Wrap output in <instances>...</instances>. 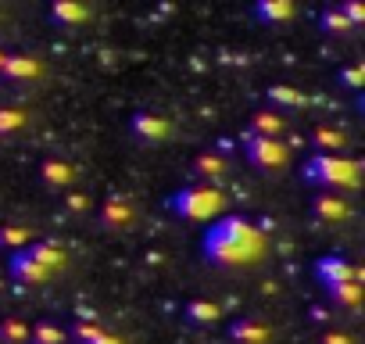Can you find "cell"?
Returning <instances> with one entry per match:
<instances>
[{
  "mask_svg": "<svg viewBox=\"0 0 365 344\" xmlns=\"http://www.w3.org/2000/svg\"><path fill=\"white\" fill-rule=\"evenodd\" d=\"M297 15L294 0H255L251 4V19L262 22V26H283Z\"/></svg>",
  "mask_w": 365,
  "mask_h": 344,
  "instance_id": "cell-10",
  "label": "cell"
},
{
  "mask_svg": "<svg viewBox=\"0 0 365 344\" xmlns=\"http://www.w3.org/2000/svg\"><path fill=\"white\" fill-rule=\"evenodd\" d=\"M90 15H93L90 4H79V0H54L51 11H47V19H51L54 26H61V29H76V26H83Z\"/></svg>",
  "mask_w": 365,
  "mask_h": 344,
  "instance_id": "cell-13",
  "label": "cell"
},
{
  "mask_svg": "<svg viewBox=\"0 0 365 344\" xmlns=\"http://www.w3.org/2000/svg\"><path fill=\"white\" fill-rule=\"evenodd\" d=\"M244 158L258 168V172H276L290 161V147L283 140H269V136H255V133H244Z\"/></svg>",
  "mask_w": 365,
  "mask_h": 344,
  "instance_id": "cell-4",
  "label": "cell"
},
{
  "mask_svg": "<svg viewBox=\"0 0 365 344\" xmlns=\"http://www.w3.org/2000/svg\"><path fill=\"white\" fill-rule=\"evenodd\" d=\"M65 340H68V333L51 319H40L29 326V344H65Z\"/></svg>",
  "mask_w": 365,
  "mask_h": 344,
  "instance_id": "cell-24",
  "label": "cell"
},
{
  "mask_svg": "<svg viewBox=\"0 0 365 344\" xmlns=\"http://www.w3.org/2000/svg\"><path fill=\"white\" fill-rule=\"evenodd\" d=\"M65 208H68V212H86V208H90V198H86V194H68V198H65Z\"/></svg>",
  "mask_w": 365,
  "mask_h": 344,
  "instance_id": "cell-31",
  "label": "cell"
},
{
  "mask_svg": "<svg viewBox=\"0 0 365 344\" xmlns=\"http://www.w3.org/2000/svg\"><path fill=\"white\" fill-rule=\"evenodd\" d=\"M29 255L54 276V273H61L65 269V262H68V255H65V248H58V244H51V241H33L29 244Z\"/></svg>",
  "mask_w": 365,
  "mask_h": 344,
  "instance_id": "cell-20",
  "label": "cell"
},
{
  "mask_svg": "<svg viewBox=\"0 0 365 344\" xmlns=\"http://www.w3.org/2000/svg\"><path fill=\"white\" fill-rule=\"evenodd\" d=\"M326 298H329V305L354 312L361 305V283H333V287H326Z\"/></svg>",
  "mask_w": 365,
  "mask_h": 344,
  "instance_id": "cell-22",
  "label": "cell"
},
{
  "mask_svg": "<svg viewBox=\"0 0 365 344\" xmlns=\"http://www.w3.org/2000/svg\"><path fill=\"white\" fill-rule=\"evenodd\" d=\"M312 147H315V154H340L344 147H347V136H344V129H336V126H326V122H319V126H312Z\"/></svg>",
  "mask_w": 365,
  "mask_h": 344,
  "instance_id": "cell-19",
  "label": "cell"
},
{
  "mask_svg": "<svg viewBox=\"0 0 365 344\" xmlns=\"http://www.w3.org/2000/svg\"><path fill=\"white\" fill-rule=\"evenodd\" d=\"M165 208L187 223H208L219 219L226 208V194L222 187H208V183H190V187H179L175 194H168Z\"/></svg>",
  "mask_w": 365,
  "mask_h": 344,
  "instance_id": "cell-3",
  "label": "cell"
},
{
  "mask_svg": "<svg viewBox=\"0 0 365 344\" xmlns=\"http://www.w3.org/2000/svg\"><path fill=\"white\" fill-rule=\"evenodd\" d=\"M194 172L201 176V183L219 187V183L226 180L230 165H226V158H222V151H219V147H208V151H201V154L194 158Z\"/></svg>",
  "mask_w": 365,
  "mask_h": 344,
  "instance_id": "cell-9",
  "label": "cell"
},
{
  "mask_svg": "<svg viewBox=\"0 0 365 344\" xmlns=\"http://www.w3.org/2000/svg\"><path fill=\"white\" fill-rule=\"evenodd\" d=\"M336 8H340V15H344L354 29L365 22V4H358V0H344V4H336Z\"/></svg>",
  "mask_w": 365,
  "mask_h": 344,
  "instance_id": "cell-29",
  "label": "cell"
},
{
  "mask_svg": "<svg viewBox=\"0 0 365 344\" xmlns=\"http://www.w3.org/2000/svg\"><path fill=\"white\" fill-rule=\"evenodd\" d=\"M222 315H226L222 305L212 301V298H194V301L182 305V319L190 326H215V323H222Z\"/></svg>",
  "mask_w": 365,
  "mask_h": 344,
  "instance_id": "cell-14",
  "label": "cell"
},
{
  "mask_svg": "<svg viewBox=\"0 0 365 344\" xmlns=\"http://www.w3.org/2000/svg\"><path fill=\"white\" fill-rule=\"evenodd\" d=\"M269 104L276 108V111H297V108H304L308 104V97L301 93V90H294V86H287V83H276V86H269Z\"/></svg>",
  "mask_w": 365,
  "mask_h": 344,
  "instance_id": "cell-21",
  "label": "cell"
},
{
  "mask_svg": "<svg viewBox=\"0 0 365 344\" xmlns=\"http://www.w3.org/2000/svg\"><path fill=\"white\" fill-rule=\"evenodd\" d=\"M358 172H361V165L354 158H344V154H312L301 165V180L308 187L326 191V194H344V191H354L358 187Z\"/></svg>",
  "mask_w": 365,
  "mask_h": 344,
  "instance_id": "cell-2",
  "label": "cell"
},
{
  "mask_svg": "<svg viewBox=\"0 0 365 344\" xmlns=\"http://www.w3.org/2000/svg\"><path fill=\"white\" fill-rule=\"evenodd\" d=\"M226 333H230L233 344H269L272 340L269 323H262L258 315H237V319H230Z\"/></svg>",
  "mask_w": 365,
  "mask_h": 344,
  "instance_id": "cell-8",
  "label": "cell"
},
{
  "mask_svg": "<svg viewBox=\"0 0 365 344\" xmlns=\"http://www.w3.org/2000/svg\"><path fill=\"white\" fill-rule=\"evenodd\" d=\"M40 180H43V187H51V191H65V187L76 183V168H72L65 158H43Z\"/></svg>",
  "mask_w": 365,
  "mask_h": 344,
  "instance_id": "cell-18",
  "label": "cell"
},
{
  "mask_svg": "<svg viewBox=\"0 0 365 344\" xmlns=\"http://www.w3.org/2000/svg\"><path fill=\"white\" fill-rule=\"evenodd\" d=\"M4 65H8V51L0 47V76H4Z\"/></svg>",
  "mask_w": 365,
  "mask_h": 344,
  "instance_id": "cell-32",
  "label": "cell"
},
{
  "mask_svg": "<svg viewBox=\"0 0 365 344\" xmlns=\"http://www.w3.org/2000/svg\"><path fill=\"white\" fill-rule=\"evenodd\" d=\"M43 76V65L36 54H8V65H4V76L0 79H11V83H29V79H40Z\"/></svg>",
  "mask_w": 365,
  "mask_h": 344,
  "instance_id": "cell-17",
  "label": "cell"
},
{
  "mask_svg": "<svg viewBox=\"0 0 365 344\" xmlns=\"http://www.w3.org/2000/svg\"><path fill=\"white\" fill-rule=\"evenodd\" d=\"M201 251L212 265L240 269V265H251L265 255V233L244 216H222L205 230Z\"/></svg>",
  "mask_w": 365,
  "mask_h": 344,
  "instance_id": "cell-1",
  "label": "cell"
},
{
  "mask_svg": "<svg viewBox=\"0 0 365 344\" xmlns=\"http://www.w3.org/2000/svg\"><path fill=\"white\" fill-rule=\"evenodd\" d=\"M8 273H11V280L15 283H22V287H40V283H47L51 280V273L29 255V248H22V251H11V258H8Z\"/></svg>",
  "mask_w": 365,
  "mask_h": 344,
  "instance_id": "cell-6",
  "label": "cell"
},
{
  "mask_svg": "<svg viewBox=\"0 0 365 344\" xmlns=\"http://www.w3.org/2000/svg\"><path fill=\"white\" fill-rule=\"evenodd\" d=\"M315 280L322 287H333V283H361V269L354 262H347L344 255H319L315 265H312Z\"/></svg>",
  "mask_w": 365,
  "mask_h": 344,
  "instance_id": "cell-5",
  "label": "cell"
},
{
  "mask_svg": "<svg viewBox=\"0 0 365 344\" xmlns=\"http://www.w3.org/2000/svg\"><path fill=\"white\" fill-rule=\"evenodd\" d=\"M72 340H76V344H125L118 333H111L108 326H101L93 315L76 319V326H72Z\"/></svg>",
  "mask_w": 365,
  "mask_h": 344,
  "instance_id": "cell-12",
  "label": "cell"
},
{
  "mask_svg": "<svg viewBox=\"0 0 365 344\" xmlns=\"http://www.w3.org/2000/svg\"><path fill=\"white\" fill-rule=\"evenodd\" d=\"M33 244V230L29 226H19V223H8V226H0V248H8V251H22Z\"/></svg>",
  "mask_w": 365,
  "mask_h": 344,
  "instance_id": "cell-25",
  "label": "cell"
},
{
  "mask_svg": "<svg viewBox=\"0 0 365 344\" xmlns=\"http://www.w3.org/2000/svg\"><path fill=\"white\" fill-rule=\"evenodd\" d=\"M312 216L319 219V223H344L347 216H351V205L340 198V194H315L312 198Z\"/></svg>",
  "mask_w": 365,
  "mask_h": 344,
  "instance_id": "cell-15",
  "label": "cell"
},
{
  "mask_svg": "<svg viewBox=\"0 0 365 344\" xmlns=\"http://www.w3.org/2000/svg\"><path fill=\"white\" fill-rule=\"evenodd\" d=\"M0 344H29V323L22 315L0 319Z\"/></svg>",
  "mask_w": 365,
  "mask_h": 344,
  "instance_id": "cell-23",
  "label": "cell"
},
{
  "mask_svg": "<svg viewBox=\"0 0 365 344\" xmlns=\"http://www.w3.org/2000/svg\"><path fill=\"white\" fill-rule=\"evenodd\" d=\"M340 86H347V90H361L365 86V65H347V69H340Z\"/></svg>",
  "mask_w": 365,
  "mask_h": 344,
  "instance_id": "cell-28",
  "label": "cell"
},
{
  "mask_svg": "<svg viewBox=\"0 0 365 344\" xmlns=\"http://www.w3.org/2000/svg\"><path fill=\"white\" fill-rule=\"evenodd\" d=\"M244 133H255V136H269V140H279L287 133V115L276 111V108H258L251 111V122Z\"/></svg>",
  "mask_w": 365,
  "mask_h": 344,
  "instance_id": "cell-11",
  "label": "cell"
},
{
  "mask_svg": "<svg viewBox=\"0 0 365 344\" xmlns=\"http://www.w3.org/2000/svg\"><path fill=\"white\" fill-rule=\"evenodd\" d=\"M129 133L143 143H161V140L172 136V122L165 115H154V111H136L129 118Z\"/></svg>",
  "mask_w": 365,
  "mask_h": 344,
  "instance_id": "cell-7",
  "label": "cell"
},
{
  "mask_svg": "<svg viewBox=\"0 0 365 344\" xmlns=\"http://www.w3.org/2000/svg\"><path fill=\"white\" fill-rule=\"evenodd\" d=\"M319 29H322L326 36H347L354 26L340 15V8H322V11H319Z\"/></svg>",
  "mask_w": 365,
  "mask_h": 344,
  "instance_id": "cell-26",
  "label": "cell"
},
{
  "mask_svg": "<svg viewBox=\"0 0 365 344\" xmlns=\"http://www.w3.org/2000/svg\"><path fill=\"white\" fill-rule=\"evenodd\" d=\"M319 344H354V337L344 333V330H326V333L319 337Z\"/></svg>",
  "mask_w": 365,
  "mask_h": 344,
  "instance_id": "cell-30",
  "label": "cell"
},
{
  "mask_svg": "<svg viewBox=\"0 0 365 344\" xmlns=\"http://www.w3.org/2000/svg\"><path fill=\"white\" fill-rule=\"evenodd\" d=\"M133 219H136L133 201H129V198H122V194H111V198L101 205V223H104L108 230H125Z\"/></svg>",
  "mask_w": 365,
  "mask_h": 344,
  "instance_id": "cell-16",
  "label": "cell"
},
{
  "mask_svg": "<svg viewBox=\"0 0 365 344\" xmlns=\"http://www.w3.org/2000/svg\"><path fill=\"white\" fill-rule=\"evenodd\" d=\"M29 126V115L22 108H0V136H11Z\"/></svg>",
  "mask_w": 365,
  "mask_h": 344,
  "instance_id": "cell-27",
  "label": "cell"
}]
</instances>
